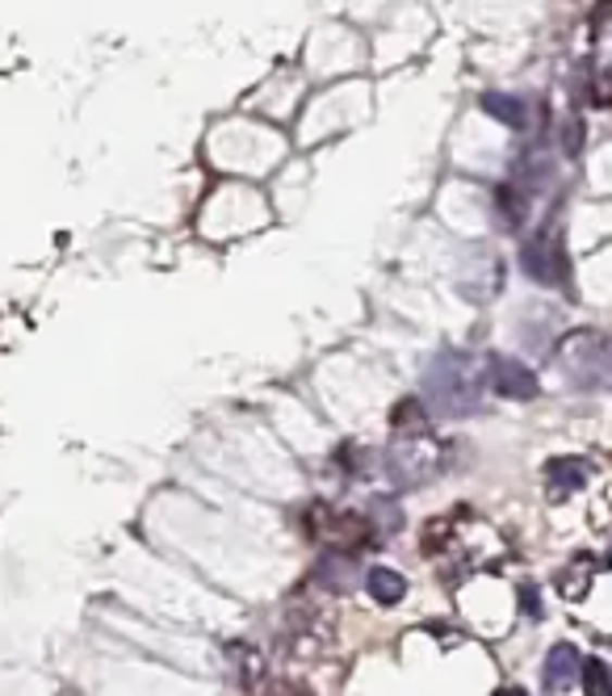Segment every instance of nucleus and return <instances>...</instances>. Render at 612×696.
Returning <instances> with one entry per match:
<instances>
[{
    "label": "nucleus",
    "instance_id": "obj_1",
    "mask_svg": "<svg viewBox=\"0 0 612 696\" xmlns=\"http://www.w3.org/2000/svg\"><path fill=\"white\" fill-rule=\"evenodd\" d=\"M483 395H487V370L478 365V357L466 348H445L433 357V365L424 374V399L420 403L445 415V420H466L478 411Z\"/></svg>",
    "mask_w": 612,
    "mask_h": 696
},
{
    "label": "nucleus",
    "instance_id": "obj_2",
    "mask_svg": "<svg viewBox=\"0 0 612 696\" xmlns=\"http://www.w3.org/2000/svg\"><path fill=\"white\" fill-rule=\"evenodd\" d=\"M399 487H424L428 478H437L445 470V449L433 433L395 436V445L386 449V465H382Z\"/></svg>",
    "mask_w": 612,
    "mask_h": 696
},
{
    "label": "nucleus",
    "instance_id": "obj_3",
    "mask_svg": "<svg viewBox=\"0 0 612 696\" xmlns=\"http://www.w3.org/2000/svg\"><path fill=\"white\" fill-rule=\"evenodd\" d=\"M558 361L571 374V382H579V390H604L609 386V340L600 332L571 336Z\"/></svg>",
    "mask_w": 612,
    "mask_h": 696
},
{
    "label": "nucleus",
    "instance_id": "obj_4",
    "mask_svg": "<svg viewBox=\"0 0 612 696\" xmlns=\"http://www.w3.org/2000/svg\"><path fill=\"white\" fill-rule=\"evenodd\" d=\"M491 390H496L499 399H516V403H528V399H537V374L528 370L525 361L496 357V361H491Z\"/></svg>",
    "mask_w": 612,
    "mask_h": 696
},
{
    "label": "nucleus",
    "instance_id": "obj_5",
    "mask_svg": "<svg viewBox=\"0 0 612 696\" xmlns=\"http://www.w3.org/2000/svg\"><path fill=\"white\" fill-rule=\"evenodd\" d=\"M521 264H525V273L537 282V286H562V282H566V257L558 252L554 244H546V239L525 244Z\"/></svg>",
    "mask_w": 612,
    "mask_h": 696
},
{
    "label": "nucleus",
    "instance_id": "obj_6",
    "mask_svg": "<svg viewBox=\"0 0 612 696\" xmlns=\"http://www.w3.org/2000/svg\"><path fill=\"white\" fill-rule=\"evenodd\" d=\"M579 668H584V655L571 642L550 646V655H546V688L550 693H566L579 680Z\"/></svg>",
    "mask_w": 612,
    "mask_h": 696
},
{
    "label": "nucleus",
    "instance_id": "obj_7",
    "mask_svg": "<svg viewBox=\"0 0 612 696\" xmlns=\"http://www.w3.org/2000/svg\"><path fill=\"white\" fill-rule=\"evenodd\" d=\"M311 580L320 583V587H327V592H349L352 583H357V554L327 550L320 562H315Z\"/></svg>",
    "mask_w": 612,
    "mask_h": 696
},
{
    "label": "nucleus",
    "instance_id": "obj_8",
    "mask_svg": "<svg viewBox=\"0 0 612 696\" xmlns=\"http://www.w3.org/2000/svg\"><path fill=\"white\" fill-rule=\"evenodd\" d=\"M587 478H591V465H587L584 458H554V462L546 465V483H550V492L558 495L579 492Z\"/></svg>",
    "mask_w": 612,
    "mask_h": 696
},
{
    "label": "nucleus",
    "instance_id": "obj_9",
    "mask_svg": "<svg viewBox=\"0 0 612 696\" xmlns=\"http://www.w3.org/2000/svg\"><path fill=\"white\" fill-rule=\"evenodd\" d=\"M365 587H370V596L378 600L382 609H395V605L408 596V580H403L399 571H390V567H370Z\"/></svg>",
    "mask_w": 612,
    "mask_h": 696
},
{
    "label": "nucleus",
    "instance_id": "obj_10",
    "mask_svg": "<svg viewBox=\"0 0 612 696\" xmlns=\"http://www.w3.org/2000/svg\"><path fill=\"white\" fill-rule=\"evenodd\" d=\"M227 655H232V663H235V680H239V684L252 693V688H257V684L264 680L261 655H257L252 646H243V642H232V646H227Z\"/></svg>",
    "mask_w": 612,
    "mask_h": 696
},
{
    "label": "nucleus",
    "instance_id": "obj_11",
    "mask_svg": "<svg viewBox=\"0 0 612 696\" xmlns=\"http://www.w3.org/2000/svg\"><path fill=\"white\" fill-rule=\"evenodd\" d=\"M579 684H584L587 696H612L609 663L604 659H587L584 668H579Z\"/></svg>",
    "mask_w": 612,
    "mask_h": 696
},
{
    "label": "nucleus",
    "instance_id": "obj_12",
    "mask_svg": "<svg viewBox=\"0 0 612 696\" xmlns=\"http://www.w3.org/2000/svg\"><path fill=\"white\" fill-rule=\"evenodd\" d=\"M499 210H503V219L512 223V227H521L525 223V210H528V198L521 189H512V185H503L499 189Z\"/></svg>",
    "mask_w": 612,
    "mask_h": 696
},
{
    "label": "nucleus",
    "instance_id": "obj_13",
    "mask_svg": "<svg viewBox=\"0 0 612 696\" xmlns=\"http://www.w3.org/2000/svg\"><path fill=\"white\" fill-rule=\"evenodd\" d=\"M483 105H487V110H491L496 117H503L508 126H521V122H525V114H521V101H503L499 92H491Z\"/></svg>",
    "mask_w": 612,
    "mask_h": 696
},
{
    "label": "nucleus",
    "instance_id": "obj_14",
    "mask_svg": "<svg viewBox=\"0 0 612 696\" xmlns=\"http://www.w3.org/2000/svg\"><path fill=\"white\" fill-rule=\"evenodd\" d=\"M521 609L528 612V617H541V600H537V587H521Z\"/></svg>",
    "mask_w": 612,
    "mask_h": 696
},
{
    "label": "nucleus",
    "instance_id": "obj_15",
    "mask_svg": "<svg viewBox=\"0 0 612 696\" xmlns=\"http://www.w3.org/2000/svg\"><path fill=\"white\" fill-rule=\"evenodd\" d=\"M496 696H528V693H525V688H499Z\"/></svg>",
    "mask_w": 612,
    "mask_h": 696
}]
</instances>
